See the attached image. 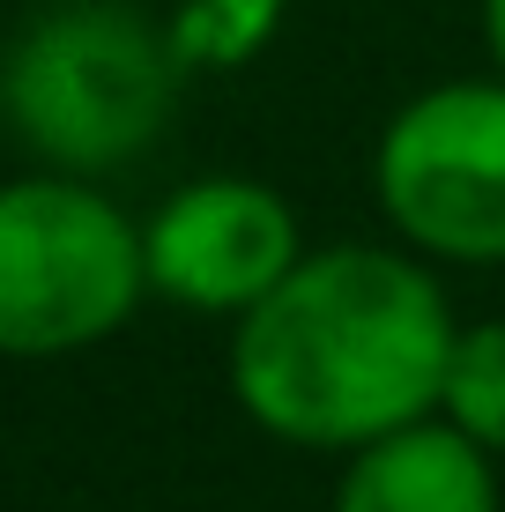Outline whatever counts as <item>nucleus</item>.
Here are the masks:
<instances>
[{
    "label": "nucleus",
    "instance_id": "f03ea898",
    "mask_svg": "<svg viewBox=\"0 0 505 512\" xmlns=\"http://www.w3.org/2000/svg\"><path fill=\"white\" fill-rule=\"evenodd\" d=\"M8 119L45 164L104 171L142 156L179 97V52L127 0H67L15 38L0 75Z\"/></svg>",
    "mask_w": 505,
    "mask_h": 512
},
{
    "label": "nucleus",
    "instance_id": "39448f33",
    "mask_svg": "<svg viewBox=\"0 0 505 512\" xmlns=\"http://www.w3.org/2000/svg\"><path fill=\"white\" fill-rule=\"evenodd\" d=\"M149 290L186 312L246 320L305 260L298 208L260 179H194L142 223Z\"/></svg>",
    "mask_w": 505,
    "mask_h": 512
},
{
    "label": "nucleus",
    "instance_id": "f257e3e1",
    "mask_svg": "<svg viewBox=\"0 0 505 512\" xmlns=\"http://www.w3.org/2000/svg\"><path fill=\"white\" fill-rule=\"evenodd\" d=\"M454 305L387 245L305 253L231 334V394L283 446L357 453L439 416Z\"/></svg>",
    "mask_w": 505,
    "mask_h": 512
},
{
    "label": "nucleus",
    "instance_id": "1a4fd4ad",
    "mask_svg": "<svg viewBox=\"0 0 505 512\" xmlns=\"http://www.w3.org/2000/svg\"><path fill=\"white\" fill-rule=\"evenodd\" d=\"M483 45H491V60L505 75V0H483Z\"/></svg>",
    "mask_w": 505,
    "mask_h": 512
},
{
    "label": "nucleus",
    "instance_id": "0eeeda50",
    "mask_svg": "<svg viewBox=\"0 0 505 512\" xmlns=\"http://www.w3.org/2000/svg\"><path fill=\"white\" fill-rule=\"evenodd\" d=\"M439 416L454 423V431H468L491 461L505 453V320H476V327L454 334Z\"/></svg>",
    "mask_w": 505,
    "mask_h": 512
},
{
    "label": "nucleus",
    "instance_id": "20e7f679",
    "mask_svg": "<svg viewBox=\"0 0 505 512\" xmlns=\"http://www.w3.org/2000/svg\"><path fill=\"white\" fill-rule=\"evenodd\" d=\"M379 216L431 260H505V75L439 82L387 119L372 156Z\"/></svg>",
    "mask_w": 505,
    "mask_h": 512
},
{
    "label": "nucleus",
    "instance_id": "7ed1b4c3",
    "mask_svg": "<svg viewBox=\"0 0 505 512\" xmlns=\"http://www.w3.org/2000/svg\"><path fill=\"white\" fill-rule=\"evenodd\" d=\"M149 297L142 223L75 171L0 186V357H75Z\"/></svg>",
    "mask_w": 505,
    "mask_h": 512
},
{
    "label": "nucleus",
    "instance_id": "423d86ee",
    "mask_svg": "<svg viewBox=\"0 0 505 512\" xmlns=\"http://www.w3.org/2000/svg\"><path fill=\"white\" fill-rule=\"evenodd\" d=\"M327 512H498V475L468 431L424 416L357 446Z\"/></svg>",
    "mask_w": 505,
    "mask_h": 512
},
{
    "label": "nucleus",
    "instance_id": "6e6552de",
    "mask_svg": "<svg viewBox=\"0 0 505 512\" xmlns=\"http://www.w3.org/2000/svg\"><path fill=\"white\" fill-rule=\"evenodd\" d=\"M283 0H186L171 15V52L179 67H238L268 45Z\"/></svg>",
    "mask_w": 505,
    "mask_h": 512
}]
</instances>
